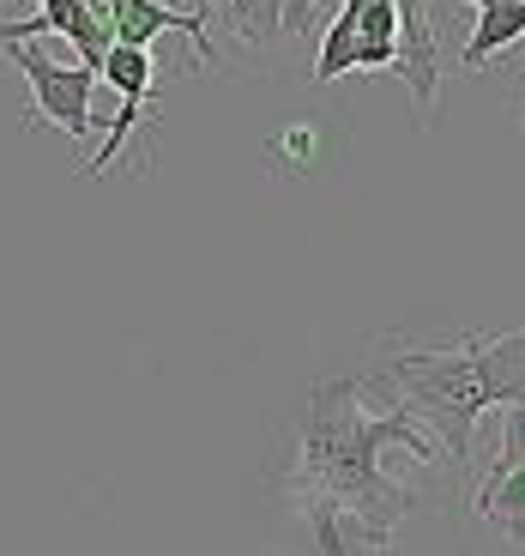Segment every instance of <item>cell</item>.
Instances as JSON below:
<instances>
[{
	"label": "cell",
	"mask_w": 525,
	"mask_h": 556,
	"mask_svg": "<svg viewBox=\"0 0 525 556\" xmlns=\"http://www.w3.org/2000/svg\"><path fill=\"white\" fill-rule=\"evenodd\" d=\"M387 381L399 393V405L428 424L435 447H447V459L459 466V478L477 472L471 466V435H477V417L501 412L525 393V327L520 333H465L447 351H393Z\"/></svg>",
	"instance_id": "2"
},
{
	"label": "cell",
	"mask_w": 525,
	"mask_h": 556,
	"mask_svg": "<svg viewBox=\"0 0 525 556\" xmlns=\"http://www.w3.org/2000/svg\"><path fill=\"white\" fill-rule=\"evenodd\" d=\"M98 79L110 85L115 98H121V110H115V122H110V139H103V152L91 157V164H85V176H103V169H110L115 157H121L127 139L139 134V122H145V103H157V61H152V49L115 42Z\"/></svg>",
	"instance_id": "4"
},
{
	"label": "cell",
	"mask_w": 525,
	"mask_h": 556,
	"mask_svg": "<svg viewBox=\"0 0 525 556\" xmlns=\"http://www.w3.org/2000/svg\"><path fill=\"white\" fill-rule=\"evenodd\" d=\"M465 7H477V13H484V7H489V0H465Z\"/></svg>",
	"instance_id": "12"
},
{
	"label": "cell",
	"mask_w": 525,
	"mask_h": 556,
	"mask_svg": "<svg viewBox=\"0 0 525 556\" xmlns=\"http://www.w3.org/2000/svg\"><path fill=\"white\" fill-rule=\"evenodd\" d=\"M484 520H501V532H508L513 544H525V466L496 490V502L484 508Z\"/></svg>",
	"instance_id": "11"
},
{
	"label": "cell",
	"mask_w": 525,
	"mask_h": 556,
	"mask_svg": "<svg viewBox=\"0 0 525 556\" xmlns=\"http://www.w3.org/2000/svg\"><path fill=\"white\" fill-rule=\"evenodd\" d=\"M520 466H525V393L513 405H501V447H496V459H489V472L477 478V496H471V502H477V515L496 502V490L508 484Z\"/></svg>",
	"instance_id": "8"
},
{
	"label": "cell",
	"mask_w": 525,
	"mask_h": 556,
	"mask_svg": "<svg viewBox=\"0 0 525 556\" xmlns=\"http://www.w3.org/2000/svg\"><path fill=\"white\" fill-rule=\"evenodd\" d=\"M7 61L18 67V79L30 85V115L55 122L67 139H91V98H98V73L91 67H61L30 42H0Z\"/></svg>",
	"instance_id": "3"
},
{
	"label": "cell",
	"mask_w": 525,
	"mask_h": 556,
	"mask_svg": "<svg viewBox=\"0 0 525 556\" xmlns=\"http://www.w3.org/2000/svg\"><path fill=\"white\" fill-rule=\"evenodd\" d=\"M357 67H399V0H357Z\"/></svg>",
	"instance_id": "6"
},
{
	"label": "cell",
	"mask_w": 525,
	"mask_h": 556,
	"mask_svg": "<svg viewBox=\"0 0 525 556\" xmlns=\"http://www.w3.org/2000/svg\"><path fill=\"white\" fill-rule=\"evenodd\" d=\"M345 73H357V0L338 7V18L326 25L320 55H315V85H332V79H345Z\"/></svg>",
	"instance_id": "9"
},
{
	"label": "cell",
	"mask_w": 525,
	"mask_h": 556,
	"mask_svg": "<svg viewBox=\"0 0 525 556\" xmlns=\"http://www.w3.org/2000/svg\"><path fill=\"white\" fill-rule=\"evenodd\" d=\"M525 37V0H489L484 13H477V30L465 37V49H459V67H484L489 55H501V49H513V42Z\"/></svg>",
	"instance_id": "7"
},
{
	"label": "cell",
	"mask_w": 525,
	"mask_h": 556,
	"mask_svg": "<svg viewBox=\"0 0 525 556\" xmlns=\"http://www.w3.org/2000/svg\"><path fill=\"white\" fill-rule=\"evenodd\" d=\"M67 37L73 49H79V67L103 73V61H110L115 37L91 18V7L85 0H37V18L30 25H0V42H30V37Z\"/></svg>",
	"instance_id": "5"
},
{
	"label": "cell",
	"mask_w": 525,
	"mask_h": 556,
	"mask_svg": "<svg viewBox=\"0 0 525 556\" xmlns=\"http://www.w3.org/2000/svg\"><path fill=\"white\" fill-rule=\"evenodd\" d=\"M230 18H235V30L248 42H260V49H272V42L284 37V0H230Z\"/></svg>",
	"instance_id": "10"
},
{
	"label": "cell",
	"mask_w": 525,
	"mask_h": 556,
	"mask_svg": "<svg viewBox=\"0 0 525 556\" xmlns=\"http://www.w3.org/2000/svg\"><path fill=\"white\" fill-rule=\"evenodd\" d=\"M362 393H369L362 376L320 381L296 424L291 496L308 515L320 556H393V532L417 508V496L411 484L381 472V459L387 447H405L423 466L441 454L405 405L369 412Z\"/></svg>",
	"instance_id": "1"
}]
</instances>
